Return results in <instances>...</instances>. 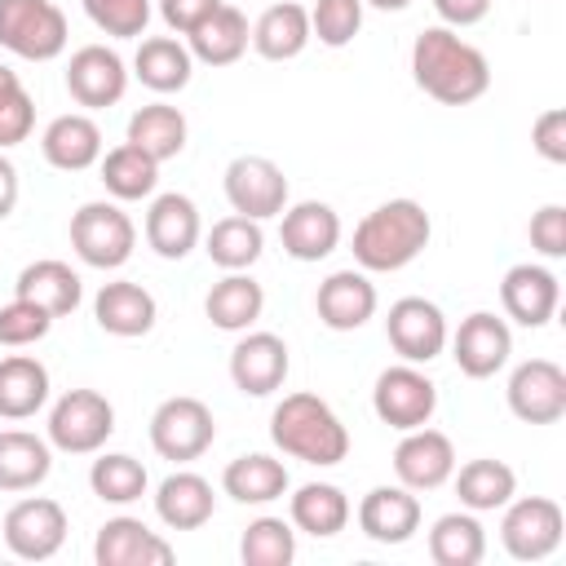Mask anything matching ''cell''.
<instances>
[{"label": "cell", "mask_w": 566, "mask_h": 566, "mask_svg": "<svg viewBox=\"0 0 566 566\" xmlns=\"http://www.w3.org/2000/svg\"><path fill=\"white\" fill-rule=\"evenodd\" d=\"M411 80L442 106H469L491 88V66L451 27H424L411 44Z\"/></svg>", "instance_id": "6da1fadb"}, {"label": "cell", "mask_w": 566, "mask_h": 566, "mask_svg": "<svg viewBox=\"0 0 566 566\" xmlns=\"http://www.w3.org/2000/svg\"><path fill=\"white\" fill-rule=\"evenodd\" d=\"M433 221L424 212V203L416 199H389L380 208H371L358 226H354V261L367 274H394L402 265H411L424 248H429Z\"/></svg>", "instance_id": "7a4b0ae2"}, {"label": "cell", "mask_w": 566, "mask_h": 566, "mask_svg": "<svg viewBox=\"0 0 566 566\" xmlns=\"http://www.w3.org/2000/svg\"><path fill=\"white\" fill-rule=\"evenodd\" d=\"M270 438L283 455L301 460V464H318L332 469L349 455V429L345 420L332 411V402H323L318 394H287L274 411H270Z\"/></svg>", "instance_id": "3957f363"}, {"label": "cell", "mask_w": 566, "mask_h": 566, "mask_svg": "<svg viewBox=\"0 0 566 566\" xmlns=\"http://www.w3.org/2000/svg\"><path fill=\"white\" fill-rule=\"evenodd\" d=\"M71 248L93 270H119L137 248V226L119 203L93 199L71 212Z\"/></svg>", "instance_id": "277c9868"}, {"label": "cell", "mask_w": 566, "mask_h": 566, "mask_svg": "<svg viewBox=\"0 0 566 566\" xmlns=\"http://www.w3.org/2000/svg\"><path fill=\"white\" fill-rule=\"evenodd\" d=\"M71 40L66 13L53 0H0V49L27 62H53Z\"/></svg>", "instance_id": "5b68a950"}, {"label": "cell", "mask_w": 566, "mask_h": 566, "mask_svg": "<svg viewBox=\"0 0 566 566\" xmlns=\"http://www.w3.org/2000/svg\"><path fill=\"white\" fill-rule=\"evenodd\" d=\"M115 433V407L97 389H66L49 411V447L66 455H93Z\"/></svg>", "instance_id": "8992f818"}, {"label": "cell", "mask_w": 566, "mask_h": 566, "mask_svg": "<svg viewBox=\"0 0 566 566\" xmlns=\"http://www.w3.org/2000/svg\"><path fill=\"white\" fill-rule=\"evenodd\" d=\"M212 438H217V420L203 398L177 394V398H164L150 416V447H155V455H164L172 464L199 460L212 447Z\"/></svg>", "instance_id": "52a82bcc"}, {"label": "cell", "mask_w": 566, "mask_h": 566, "mask_svg": "<svg viewBox=\"0 0 566 566\" xmlns=\"http://www.w3.org/2000/svg\"><path fill=\"white\" fill-rule=\"evenodd\" d=\"M371 411H376L389 429H398V433L420 429V424H429L433 411H438V385H433L416 363H394V367H385V371L376 376Z\"/></svg>", "instance_id": "ba28073f"}, {"label": "cell", "mask_w": 566, "mask_h": 566, "mask_svg": "<svg viewBox=\"0 0 566 566\" xmlns=\"http://www.w3.org/2000/svg\"><path fill=\"white\" fill-rule=\"evenodd\" d=\"M562 531H566L562 504L548 500V495H522V500H509L504 504L500 544L517 562H544L562 544Z\"/></svg>", "instance_id": "9c48e42d"}, {"label": "cell", "mask_w": 566, "mask_h": 566, "mask_svg": "<svg viewBox=\"0 0 566 566\" xmlns=\"http://www.w3.org/2000/svg\"><path fill=\"white\" fill-rule=\"evenodd\" d=\"M66 544V509L49 495H27L4 513V548L22 562H49Z\"/></svg>", "instance_id": "30bf717a"}, {"label": "cell", "mask_w": 566, "mask_h": 566, "mask_svg": "<svg viewBox=\"0 0 566 566\" xmlns=\"http://www.w3.org/2000/svg\"><path fill=\"white\" fill-rule=\"evenodd\" d=\"M226 199L239 217L270 221L287 208V177L265 155H239L226 164Z\"/></svg>", "instance_id": "8fae6325"}, {"label": "cell", "mask_w": 566, "mask_h": 566, "mask_svg": "<svg viewBox=\"0 0 566 566\" xmlns=\"http://www.w3.org/2000/svg\"><path fill=\"white\" fill-rule=\"evenodd\" d=\"M385 336H389V345H394V354L402 358V363H416V367H424V363H433L442 349H447V318H442V310L433 305V301H424V296H402V301H394L389 305V314H385Z\"/></svg>", "instance_id": "7c38bea8"}, {"label": "cell", "mask_w": 566, "mask_h": 566, "mask_svg": "<svg viewBox=\"0 0 566 566\" xmlns=\"http://www.w3.org/2000/svg\"><path fill=\"white\" fill-rule=\"evenodd\" d=\"M509 411L526 424H557L566 416V371L553 358H526L509 376Z\"/></svg>", "instance_id": "4fadbf2b"}, {"label": "cell", "mask_w": 566, "mask_h": 566, "mask_svg": "<svg viewBox=\"0 0 566 566\" xmlns=\"http://www.w3.org/2000/svg\"><path fill=\"white\" fill-rule=\"evenodd\" d=\"M447 340H451L455 367H460L469 380L495 376V371L509 363V354H513V332H509V323H504L500 314H491V310H473L469 318H460V327H455Z\"/></svg>", "instance_id": "5bb4252c"}, {"label": "cell", "mask_w": 566, "mask_h": 566, "mask_svg": "<svg viewBox=\"0 0 566 566\" xmlns=\"http://www.w3.org/2000/svg\"><path fill=\"white\" fill-rule=\"evenodd\" d=\"M455 473V447L442 429H407L402 442L394 447V478L407 486V491H438L442 482H451Z\"/></svg>", "instance_id": "9a60e30c"}, {"label": "cell", "mask_w": 566, "mask_h": 566, "mask_svg": "<svg viewBox=\"0 0 566 566\" xmlns=\"http://www.w3.org/2000/svg\"><path fill=\"white\" fill-rule=\"evenodd\" d=\"M128 88V66L115 49L106 44H84L71 53L66 62V93L84 106V111H106L124 97Z\"/></svg>", "instance_id": "2e32d148"}, {"label": "cell", "mask_w": 566, "mask_h": 566, "mask_svg": "<svg viewBox=\"0 0 566 566\" xmlns=\"http://www.w3.org/2000/svg\"><path fill=\"white\" fill-rule=\"evenodd\" d=\"M287 367H292L287 345L274 332H243L230 349V380L248 398H265V394L283 389Z\"/></svg>", "instance_id": "e0dca14e"}, {"label": "cell", "mask_w": 566, "mask_h": 566, "mask_svg": "<svg viewBox=\"0 0 566 566\" xmlns=\"http://www.w3.org/2000/svg\"><path fill=\"white\" fill-rule=\"evenodd\" d=\"M557 301H562V283L544 265L522 261V265L504 270V279H500V305L517 327H531V332L544 327L557 314Z\"/></svg>", "instance_id": "ac0fdd59"}, {"label": "cell", "mask_w": 566, "mask_h": 566, "mask_svg": "<svg viewBox=\"0 0 566 566\" xmlns=\"http://www.w3.org/2000/svg\"><path fill=\"white\" fill-rule=\"evenodd\" d=\"M279 239H283V252L292 261H323L336 252L340 243V217L332 203L323 199H301L292 208L279 212Z\"/></svg>", "instance_id": "d6986e66"}, {"label": "cell", "mask_w": 566, "mask_h": 566, "mask_svg": "<svg viewBox=\"0 0 566 566\" xmlns=\"http://www.w3.org/2000/svg\"><path fill=\"white\" fill-rule=\"evenodd\" d=\"M97 566H168L172 544L155 535L142 517H106L93 539Z\"/></svg>", "instance_id": "ffe728a7"}, {"label": "cell", "mask_w": 566, "mask_h": 566, "mask_svg": "<svg viewBox=\"0 0 566 566\" xmlns=\"http://www.w3.org/2000/svg\"><path fill=\"white\" fill-rule=\"evenodd\" d=\"M358 531L371 544H407L420 531V495L398 486H371L358 500Z\"/></svg>", "instance_id": "44dd1931"}, {"label": "cell", "mask_w": 566, "mask_h": 566, "mask_svg": "<svg viewBox=\"0 0 566 566\" xmlns=\"http://www.w3.org/2000/svg\"><path fill=\"white\" fill-rule=\"evenodd\" d=\"M203 226H199V208L190 195L181 190H168V195H155L150 208H146V243L155 248V256L164 261H181L195 252Z\"/></svg>", "instance_id": "7402d4cb"}, {"label": "cell", "mask_w": 566, "mask_h": 566, "mask_svg": "<svg viewBox=\"0 0 566 566\" xmlns=\"http://www.w3.org/2000/svg\"><path fill=\"white\" fill-rule=\"evenodd\" d=\"M314 310H318L323 327H332V332H358L376 314V283L367 279V270H336V274H327L318 283Z\"/></svg>", "instance_id": "603a6c76"}, {"label": "cell", "mask_w": 566, "mask_h": 566, "mask_svg": "<svg viewBox=\"0 0 566 566\" xmlns=\"http://www.w3.org/2000/svg\"><path fill=\"white\" fill-rule=\"evenodd\" d=\"M93 318L106 336H119V340H133V336H146L159 318V305L155 296L133 283V279H115V283H102L97 296H93Z\"/></svg>", "instance_id": "cb8c5ba5"}, {"label": "cell", "mask_w": 566, "mask_h": 566, "mask_svg": "<svg viewBox=\"0 0 566 566\" xmlns=\"http://www.w3.org/2000/svg\"><path fill=\"white\" fill-rule=\"evenodd\" d=\"M186 40H190L186 49H190L195 62H203V66H230V62H239L248 53L252 27H248V13L243 9H234V4L221 0Z\"/></svg>", "instance_id": "d4e9b609"}, {"label": "cell", "mask_w": 566, "mask_h": 566, "mask_svg": "<svg viewBox=\"0 0 566 566\" xmlns=\"http://www.w3.org/2000/svg\"><path fill=\"white\" fill-rule=\"evenodd\" d=\"M40 150H44V159H49L53 168H62V172H84V168H93V164L102 159V128H97L93 115L66 111V115L49 119V128H44V137H40Z\"/></svg>", "instance_id": "484cf974"}, {"label": "cell", "mask_w": 566, "mask_h": 566, "mask_svg": "<svg viewBox=\"0 0 566 566\" xmlns=\"http://www.w3.org/2000/svg\"><path fill=\"white\" fill-rule=\"evenodd\" d=\"M212 509H217V495L203 473L177 469L155 486V513L168 531H199L212 517Z\"/></svg>", "instance_id": "4316f807"}, {"label": "cell", "mask_w": 566, "mask_h": 566, "mask_svg": "<svg viewBox=\"0 0 566 566\" xmlns=\"http://www.w3.org/2000/svg\"><path fill=\"white\" fill-rule=\"evenodd\" d=\"M13 296H22V301L40 305L44 314L62 318V314H75V305H80V296H84V283H80V274H75L66 261L44 256V261H31V265L18 274Z\"/></svg>", "instance_id": "83f0119b"}, {"label": "cell", "mask_w": 566, "mask_h": 566, "mask_svg": "<svg viewBox=\"0 0 566 566\" xmlns=\"http://www.w3.org/2000/svg\"><path fill=\"white\" fill-rule=\"evenodd\" d=\"M310 40V9L296 0H279L252 22V49L265 62H292L296 53H305Z\"/></svg>", "instance_id": "f1b7e54d"}, {"label": "cell", "mask_w": 566, "mask_h": 566, "mask_svg": "<svg viewBox=\"0 0 566 566\" xmlns=\"http://www.w3.org/2000/svg\"><path fill=\"white\" fill-rule=\"evenodd\" d=\"M133 75L150 93H181L195 75V57L177 35H146L133 53Z\"/></svg>", "instance_id": "f546056e"}, {"label": "cell", "mask_w": 566, "mask_h": 566, "mask_svg": "<svg viewBox=\"0 0 566 566\" xmlns=\"http://www.w3.org/2000/svg\"><path fill=\"white\" fill-rule=\"evenodd\" d=\"M261 310H265V292L248 270H226V279H217L212 292L203 296V314L221 332H248L261 318Z\"/></svg>", "instance_id": "4dcf8cb0"}, {"label": "cell", "mask_w": 566, "mask_h": 566, "mask_svg": "<svg viewBox=\"0 0 566 566\" xmlns=\"http://www.w3.org/2000/svg\"><path fill=\"white\" fill-rule=\"evenodd\" d=\"M287 513H292V526L314 535V539H332L349 526V495L336 486V482H305L296 486V495L287 500Z\"/></svg>", "instance_id": "1f68e13d"}, {"label": "cell", "mask_w": 566, "mask_h": 566, "mask_svg": "<svg viewBox=\"0 0 566 566\" xmlns=\"http://www.w3.org/2000/svg\"><path fill=\"white\" fill-rule=\"evenodd\" d=\"M49 402V367L31 354L0 358V420H31Z\"/></svg>", "instance_id": "d6a6232c"}, {"label": "cell", "mask_w": 566, "mask_h": 566, "mask_svg": "<svg viewBox=\"0 0 566 566\" xmlns=\"http://www.w3.org/2000/svg\"><path fill=\"white\" fill-rule=\"evenodd\" d=\"M53 469V447L31 429H0V491H35Z\"/></svg>", "instance_id": "836d02e7"}, {"label": "cell", "mask_w": 566, "mask_h": 566, "mask_svg": "<svg viewBox=\"0 0 566 566\" xmlns=\"http://www.w3.org/2000/svg\"><path fill=\"white\" fill-rule=\"evenodd\" d=\"M221 491L234 504H270L287 491V469H283V460H274L265 451H248V455H234L226 464Z\"/></svg>", "instance_id": "e575fe53"}, {"label": "cell", "mask_w": 566, "mask_h": 566, "mask_svg": "<svg viewBox=\"0 0 566 566\" xmlns=\"http://www.w3.org/2000/svg\"><path fill=\"white\" fill-rule=\"evenodd\" d=\"M186 133H190V124H186V115H181L177 106L150 102V106L133 111L124 142H133V146L146 150L155 164H164V159H177V155L186 150Z\"/></svg>", "instance_id": "d590c367"}, {"label": "cell", "mask_w": 566, "mask_h": 566, "mask_svg": "<svg viewBox=\"0 0 566 566\" xmlns=\"http://www.w3.org/2000/svg\"><path fill=\"white\" fill-rule=\"evenodd\" d=\"M451 478H455V495L469 513H495L517 495V473L491 455L460 464V473H451Z\"/></svg>", "instance_id": "8d00e7d4"}, {"label": "cell", "mask_w": 566, "mask_h": 566, "mask_svg": "<svg viewBox=\"0 0 566 566\" xmlns=\"http://www.w3.org/2000/svg\"><path fill=\"white\" fill-rule=\"evenodd\" d=\"M97 168H102V186H106V195L119 199V203L150 199L155 186H159V164H155L146 150H137L133 142L106 150V155L97 159Z\"/></svg>", "instance_id": "74e56055"}, {"label": "cell", "mask_w": 566, "mask_h": 566, "mask_svg": "<svg viewBox=\"0 0 566 566\" xmlns=\"http://www.w3.org/2000/svg\"><path fill=\"white\" fill-rule=\"evenodd\" d=\"M429 557L438 566H478L486 557V531L478 513H442L429 526Z\"/></svg>", "instance_id": "f35d334b"}, {"label": "cell", "mask_w": 566, "mask_h": 566, "mask_svg": "<svg viewBox=\"0 0 566 566\" xmlns=\"http://www.w3.org/2000/svg\"><path fill=\"white\" fill-rule=\"evenodd\" d=\"M203 252H208V261L221 265V270H248V265H256V256L265 252L261 221L239 217V212L212 221V230L203 234Z\"/></svg>", "instance_id": "ab89813d"}, {"label": "cell", "mask_w": 566, "mask_h": 566, "mask_svg": "<svg viewBox=\"0 0 566 566\" xmlns=\"http://www.w3.org/2000/svg\"><path fill=\"white\" fill-rule=\"evenodd\" d=\"M88 486H93V495H97L102 504H133V500L146 495L150 478H146V464H142V460H133V455H124V451H106V455L93 460Z\"/></svg>", "instance_id": "60d3db41"}, {"label": "cell", "mask_w": 566, "mask_h": 566, "mask_svg": "<svg viewBox=\"0 0 566 566\" xmlns=\"http://www.w3.org/2000/svg\"><path fill=\"white\" fill-rule=\"evenodd\" d=\"M243 566H287L296 557V531L283 517H252L243 539H239Z\"/></svg>", "instance_id": "b9f144b4"}, {"label": "cell", "mask_w": 566, "mask_h": 566, "mask_svg": "<svg viewBox=\"0 0 566 566\" xmlns=\"http://www.w3.org/2000/svg\"><path fill=\"white\" fill-rule=\"evenodd\" d=\"M363 31V0H314L310 4V35L327 49H345Z\"/></svg>", "instance_id": "7bdbcfd3"}, {"label": "cell", "mask_w": 566, "mask_h": 566, "mask_svg": "<svg viewBox=\"0 0 566 566\" xmlns=\"http://www.w3.org/2000/svg\"><path fill=\"white\" fill-rule=\"evenodd\" d=\"M88 22L115 40H137L146 35L150 22V0H80Z\"/></svg>", "instance_id": "ee69618b"}, {"label": "cell", "mask_w": 566, "mask_h": 566, "mask_svg": "<svg viewBox=\"0 0 566 566\" xmlns=\"http://www.w3.org/2000/svg\"><path fill=\"white\" fill-rule=\"evenodd\" d=\"M49 327H53V314H44L40 305H31L22 296H13L9 305H0V345H9V349H22V345L44 340Z\"/></svg>", "instance_id": "f6af8a7d"}, {"label": "cell", "mask_w": 566, "mask_h": 566, "mask_svg": "<svg viewBox=\"0 0 566 566\" xmlns=\"http://www.w3.org/2000/svg\"><path fill=\"white\" fill-rule=\"evenodd\" d=\"M531 248L539 256H566V208L562 203H544L539 212H531Z\"/></svg>", "instance_id": "bcb514c9"}, {"label": "cell", "mask_w": 566, "mask_h": 566, "mask_svg": "<svg viewBox=\"0 0 566 566\" xmlns=\"http://www.w3.org/2000/svg\"><path fill=\"white\" fill-rule=\"evenodd\" d=\"M35 128V102L27 88H13L9 97H0V150L27 142Z\"/></svg>", "instance_id": "7dc6e473"}, {"label": "cell", "mask_w": 566, "mask_h": 566, "mask_svg": "<svg viewBox=\"0 0 566 566\" xmlns=\"http://www.w3.org/2000/svg\"><path fill=\"white\" fill-rule=\"evenodd\" d=\"M531 146L539 150V159L566 164V111H562V106H548L544 115H535V124H531Z\"/></svg>", "instance_id": "c3c4849f"}, {"label": "cell", "mask_w": 566, "mask_h": 566, "mask_svg": "<svg viewBox=\"0 0 566 566\" xmlns=\"http://www.w3.org/2000/svg\"><path fill=\"white\" fill-rule=\"evenodd\" d=\"M217 4H221V0H159V18L168 22V31L190 35Z\"/></svg>", "instance_id": "681fc988"}, {"label": "cell", "mask_w": 566, "mask_h": 566, "mask_svg": "<svg viewBox=\"0 0 566 566\" xmlns=\"http://www.w3.org/2000/svg\"><path fill=\"white\" fill-rule=\"evenodd\" d=\"M433 9H438V18H442V27L460 31V27L482 22V18L491 13V0H433Z\"/></svg>", "instance_id": "f907efd6"}, {"label": "cell", "mask_w": 566, "mask_h": 566, "mask_svg": "<svg viewBox=\"0 0 566 566\" xmlns=\"http://www.w3.org/2000/svg\"><path fill=\"white\" fill-rule=\"evenodd\" d=\"M13 208H18V168H13V159L0 150V221H4Z\"/></svg>", "instance_id": "816d5d0a"}, {"label": "cell", "mask_w": 566, "mask_h": 566, "mask_svg": "<svg viewBox=\"0 0 566 566\" xmlns=\"http://www.w3.org/2000/svg\"><path fill=\"white\" fill-rule=\"evenodd\" d=\"M13 88H22V80H18V71L9 62H0V97H9Z\"/></svg>", "instance_id": "f5cc1de1"}, {"label": "cell", "mask_w": 566, "mask_h": 566, "mask_svg": "<svg viewBox=\"0 0 566 566\" xmlns=\"http://www.w3.org/2000/svg\"><path fill=\"white\" fill-rule=\"evenodd\" d=\"M363 4H371V9H385V13H398V9H407L411 0H363Z\"/></svg>", "instance_id": "db71d44e"}]
</instances>
